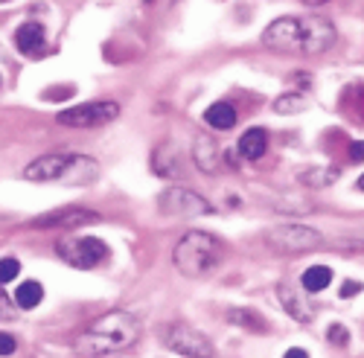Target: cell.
Instances as JSON below:
<instances>
[{"label":"cell","instance_id":"1","mask_svg":"<svg viewBox=\"0 0 364 358\" xmlns=\"http://www.w3.org/2000/svg\"><path fill=\"white\" fill-rule=\"evenodd\" d=\"M143 326L132 312H108L102 318H97L87 326L85 332H79L73 338V349L82 358H105L111 352L129 349L140 341Z\"/></svg>","mask_w":364,"mask_h":358},{"label":"cell","instance_id":"2","mask_svg":"<svg viewBox=\"0 0 364 358\" xmlns=\"http://www.w3.org/2000/svg\"><path fill=\"white\" fill-rule=\"evenodd\" d=\"M100 172L94 158L85 155H44L23 169L26 181L36 184H87Z\"/></svg>","mask_w":364,"mask_h":358},{"label":"cell","instance_id":"3","mask_svg":"<svg viewBox=\"0 0 364 358\" xmlns=\"http://www.w3.org/2000/svg\"><path fill=\"white\" fill-rule=\"evenodd\" d=\"M172 262L178 268V274H184L190 280L207 277L213 268L222 262V242L216 236H210L204 230H190L172 251Z\"/></svg>","mask_w":364,"mask_h":358},{"label":"cell","instance_id":"4","mask_svg":"<svg viewBox=\"0 0 364 358\" xmlns=\"http://www.w3.org/2000/svg\"><path fill=\"white\" fill-rule=\"evenodd\" d=\"M55 251H58V256H62L68 265L82 268V271L102 265L108 259V254H111L102 239H97V236H70V233L58 239Z\"/></svg>","mask_w":364,"mask_h":358},{"label":"cell","instance_id":"5","mask_svg":"<svg viewBox=\"0 0 364 358\" xmlns=\"http://www.w3.org/2000/svg\"><path fill=\"white\" fill-rule=\"evenodd\" d=\"M265 245L277 254H306L323 245V236L306 224H277L265 233Z\"/></svg>","mask_w":364,"mask_h":358},{"label":"cell","instance_id":"6","mask_svg":"<svg viewBox=\"0 0 364 358\" xmlns=\"http://www.w3.org/2000/svg\"><path fill=\"white\" fill-rule=\"evenodd\" d=\"M336 41H338V33L326 18H318V15L297 18V38H294L297 53L318 55V53H326Z\"/></svg>","mask_w":364,"mask_h":358},{"label":"cell","instance_id":"7","mask_svg":"<svg viewBox=\"0 0 364 358\" xmlns=\"http://www.w3.org/2000/svg\"><path fill=\"white\" fill-rule=\"evenodd\" d=\"M119 116V105L117 102H85L76 108H68L55 116L58 126H68V129H100L111 119Z\"/></svg>","mask_w":364,"mask_h":358},{"label":"cell","instance_id":"8","mask_svg":"<svg viewBox=\"0 0 364 358\" xmlns=\"http://www.w3.org/2000/svg\"><path fill=\"white\" fill-rule=\"evenodd\" d=\"M166 347L187 355V358H213V344L204 332H198L196 326H187V323H175L172 330L164 335Z\"/></svg>","mask_w":364,"mask_h":358},{"label":"cell","instance_id":"9","mask_svg":"<svg viewBox=\"0 0 364 358\" xmlns=\"http://www.w3.org/2000/svg\"><path fill=\"white\" fill-rule=\"evenodd\" d=\"M158 204H161V210L169 213V216H207V213H213L210 201L201 198L198 192L187 190V187H169V190H164Z\"/></svg>","mask_w":364,"mask_h":358},{"label":"cell","instance_id":"10","mask_svg":"<svg viewBox=\"0 0 364 358\" xmlns=\"http://www.w3.org/2000/svg\"><path fill=\"white\" fill-rule=\"evenodd\" d=\"M100 222V213L85 210V207H62V210H53L47 216L33 219V227H62V230H76L85 224Z\"/></svg>","mask_w":364,"mask_h":358},{"label":"cell","instance_id":"11","mask_svg":"<svg viewBox=\"0 0 364 358\" xmlns=\"http://www.w3.org/2000/svg\"><path fill=\"white\" fill-rule=\"evenodd\" d=\"M268 152V131L265 129H248L239 137V155L245 161H259Z\"/></svg>","mask_w":364,"mask_h":358},{"label":"cell","instance_id":"12","mask_svg":"<svg viewBox=\"0 0 364 358\" xmlns=\"http://www.w3.org/2000/svg\"><path fill=\"white\" fill-rule=\"evenodd\" d=\"M15 44L21 53H36L38 47H44V26L38 21H26L23 26H18Z\"/></svg>","mask_w":364,"mask_h":358},{"label":"cell","instance_id":"13","mask_svg":"<svg viewBox=\"0 0 364 358\" xmlns=\"http://www.w3.org/2000/svg\"><path fill=\"white\" fill-rule=\"evenodd\" d=\"M151 169H155L161 178H178L181 172H184V166H181V158L172 146H161L155 158H151Z\"/></svg>","mask_w":364,"mask_h":358},{"label":"cell","instance_id":"14","mask_svg":"<svg viewBox=\"0 0 364 358\" xmlns=\"http://www.w3.org/2000/svg\"><path fill=\"white\" fill-rule=\"evenodd\" d=\"M193 161L198 163L201 172H216L219 166V148L213 140H207V137H196V146H193Z\"/></svg>","mask_w":364,"mask_h":358},{"label":"cell","instance_id":"15","mask_svg":"<svg viewBox=\"0 0 364 358\" xmlns=\"http://www.w3.org/2000/svg\"><path fill=\"white\" fill-rule=\"evenodd\" d=\"M204 119H207V126L210 129H219V131H228V129H233L236 126V108L233 105H228V102H216V105H210L207 111H204Z\"/></svg>","mask_w":364,"mask_h":358},{"label":"cell","instance_id":"16","mask_svg":"<svg viewBox=\"0 0 364 358\" xmlns=\"http://www.w3.org/2000/svg\"><path fill=\"white\" fill-rule=\"evenodd\" d=\"M277 294H280V300H283V309H286L294 320H300V323H309V320H312V309H309V306H303V303H300V297H297L289 286H280Z\"/></svg>","mask_w":364,"mask_h":358},{"label":"cell","instance_id":"17","mask_svg":"<svg viewBox=\"0 0 364 358\" xmlns=\"http://www.w3.org/2000/svg\"><path fill=\"white\" fill-rule=\"evenodd\" d=\"M300 283H303V288L306 291H323L329 283H332V271L326 265H312V268H306V271H303V277H300Z\"/></svg>","mask_w":364,"mask_h":358},{"label":"cell","instance_id":"18","mask_svg":"<svg viewBox=\"0 0 364 358\" xmlns=\"http://www.w3.org/2000/svg\"><path fill=\"white\" fill-rule=\"evenodd\" d=\"M41 297H44V288L36 280H23V286L15 291V300L21 309H36L41 303Z\"/></svg>","mask_w":364,"mask_h":358},{"label":"cell","instance_id":"19","mask_svg":"<svg viewBox=\"0 0 364 358\" xmlns=\"http://www.w3.org/2000/svg\"><path fill=\"white\" fill-rule=\"evenodd\" d=\"M228 320H230L233 326H242V330H248V332H262V330H265V320H262L259 315L248 312V309H230V312H228Z\"/></svg>","mask_w":364,"mask_h":358},{"label":"cell","instance_id":"20","mask_svg":"<svg viewBox=\"0 0 364 358\" xmlns=\"http://www.w3.org/2000/svg\"><path fill=\"white\" fill-rule=\"evenodd\" d=\"M338 181V172L336 169H312L306 175H300V184H306V187H329V184H336Z\"/></svg>","mask_w":364,"mask_h":358},{"label":"cell","instance_id":"21","mask_svg":"<svg viewBox=\"0 0 364 358\" xmlns=\"http://www.w3.org/2000/svg\"><path fill=\"white\" fill-rule=\"evenodd\" d=\"M306 108V97L303 94H283L277 102H274V111L277 114H297Z\"/></svg>","mask_w":364,"mask_h":358},{"label":"cell","instance_id":"22","mask_svg":"<svg viewBox=\"0 0 364 358\" xmlns=\"http://www.w3.org/2000/svg\"><path fill=\"white\" fill-rule=\"evenodd\" d=\"M18 274H21V262L15 256H4V259H0V286L18 280Z\"/></svg>","mask_w":364,"mask_h":358},{"label":"cell","instance_id":"23","mask_svg":"<svg viewBox=\"0 0 364 358\" xmlns=\"http://www.w3.org/2000/svg\"><path fill=\"white\" fill-rule=\"evenodd\" d=\"M329 341H332V344H338V347L350 344V335H347V330H344L341 323H332V326H329Z\"/></svg>","mask_w":364,"mask_h":358},{"label":"cell","instance_id":"24","mask_svg":"<svg viewBox=\"0 0 364 358\" xmlns=\"http://www.w3.org/2000/svg\"><path fill=\"white\" fill-rule=\"evenodd\" d=\"M15 338L12 335H6V332H0V355H12L15 352Z\"/></svg>","mask_w":364,"mask_h":358},{"label":"cell","instance_id":"25","mask_svg":"<svg viewBox=\"0 0 364 358\" xmlns=\"http://www.w3.org/2000/svg\"><path fill=\"white\" fill-rule=\"evenodd\" d=\"M350 161H355V163H364V140H355V143H350Z\"/></svg>","mask_w":364,"mask_h":358},{"label":"cell","instance_id":"26","mask_svg":"<svg viewBox=\"0 0 364 358\" xmlns=\"http://www.w3.org/2000/svg\"><path fill=\"white\" fill-rule=\"evenodd\" d=\"M361 291V283H344L341 286V297H353V294H358Z\"/></svg>","mask_w":364,"mask_h":358},{"label":"cell","instance_id":"27","mask_svg":"<svg viewBox=\"0 0 364 358\" xmlns=\"http://www.w3.org/2000/svg\"><path fill=\"white\" fill-rule=\"evenodd\" d=\"M283 358H309V352H306V349H300V347H291Z\"/></svg>","mask_w":364,"mask_h":358},{"label":"cell","instance_id":"28","mask_svg":"<svg viewBox=\"0 0 364 358\" xmlns=\"http://www.w3.org/2000/svg\"><path fill=\"white\" fill-rule=\"evenodd\" d=\"M306 6H321V4H326V0H303Z\"/></svg>","mask_w":364,"mask_h":358},{"label":"cell","instance_id":"29","mask_svg":"<svg viewBox=\"0 0 364 358\" xmlns=\"http://www.w3.org/2000/svg\"><path fill=\"white\" fill-rule=\"evenodd\" d=\"M358 190H361V192H364V175H361V178H358Z\"/></svg>","mask_w":364,"mask_h":358},{"label":"cell","instance_id":"30","mask_svg":"<svg viewBox=\"0 0 364 358\" xmlns=\"http://www.w3.org/2000/svg\"><path fill=\"white\" fill-rule=\"evenodd\" d=\"M146 4H151V0H146Z\"/></svg>","mask_w":364,"mask_h":358}]
</instances>
